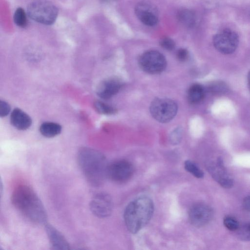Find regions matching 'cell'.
I'll return each instance as SVG.
<instances>
[{
  "label": "cell",
  "instance_id": "obj_1",
  "mask_svg": "<svg viewBox=\"0 0 250 250\" xmlns=\"http://www.w3.org/2000/svg\"><path fill=\"white\" fill-rule=\"evenodd\" d=\"M11 202L30 221L38 224L47 223V215L44 207L31 187L23 184L16 187L11 195Z\"/></svg>",
  "mask_w": 250,
  "mask_h": 250
},
{
  "label": "cell",
  "instance_id": "obj_2",
  "mask_svg": "<svg viewBox=\"0 0 250 250\" xmlns=\"http://www.w3.org/2000/svg\"><path fill=\"white\" fill-rule=\"evenodd\" d=\"M77 160L83 175L91 185L99 186L107 177L109 164L105 156L99 151L82 147L78 151Z\"/></svg>",
  "mask_w": 250,
  "mask_h": 250
},
{
  "label": "cell",
  "instance_id": "obj_3",
  "mask_svg": "<svg viewBox=\"0 0 250 250\" xmlns=\"http://www.w3.org/2000/svg\"><path fill=\"white\" fill-rule=\"evenodd\" d=\"M154 212V204L146 196L139 197L126 206L124 214L126 227L132 233H136L150 220Z\"/></svg>",
  "mask_w": 250,
  "mask_h": 250
},
{
  "label": "cell",
  "instance_id": "obj_4",
  "mask_svg": "<svg viewBox=\"0 0 250 250\" xmlns=\"http://www.w3.org/2000/svg\"><path fill=\"white\" fill-rule=\"evenodd\" d=\"M27 12L33 21L45 25L53 24L58 17L57 7L51 2L45 0H36L30 2Z\"/></svg>",
  "mask_w": 250,
  "mask_h": 250
},
{
  "label": "cell",
  "instance_id": "obj_5",
  "mask_svg": "<svg viewBox=\"0 0 250 250\" xmlns=\"http://www.w3.org/2000/svg\"><path fill=\"white\" fill-rule=\"evenodd\" d=\"M177 105L172 100L167 98L154 99L150 105L152 116L160 123H167L172 120L177 112Z\"/></svg>",
  "mask_w": 250,
  "mask_h": 250
},
{
  "label": "cell",
  "instance_id": "obj_6",
  "mask_svg": "<svg viewBox=\"0 0 250 250\" xmlns=\"http://www.w3.org/2000/svg\"><path fill=\"white\" fill-rule=\"evenodd\" d=\"M138 62L144 71L152 74L163 72L167 66L165 57L160 52L155 50L147 51L142 54Z\"/></svg>",
  "mask_w": 250,
  "mask_h": 250
},
{
  "label": "cell",
  "instance_id": "obj_7",
  "mask_svg": "<svg viewBox=\"0 0 250 250\" xmlns=\"http://www.w3.org/2000/svg\"><path fill=\"white\" fill-rule=\"evenodd\" d=\"M239 42L238 35L229 29H225L215 34L213 43L216 49L223 54H230L236 49Z\"/></svg>",
  "mask_w": 250,
  "mask_h": 250
},
{
  "label": "cell",
  "instance_id": "obj_8",
  "mask_svg": "<svg viewBox=\"0 0 250 250\" xmlns=\"http://www.w3.org/2000/svg\"><path fill=\"white\" fill-rule=\"evenodd\" d=\"M134 171V167L130 162L124 160H118L108 165L107 177L114 182L123 183L129 180Z\"/></svg>",
  "mask_w": 250,
  "mask_h": 250
},
{
  "label": "cell",
  "instance_id": "obj_9",
  "mask_svg": "<svg viewBox=\"0 0 250 250\" xmlns=\"http://www.w3.org/2000/svg\"><path fill=\"white\" fill-rule=\"evenodd\" d=\"M92 213L99 218H105L110 216L113 208L111 197L106 193L100 192L96 194L89 204Z\"/></svg>",
  "mask_w": 250,
  "mask_h": 250
},
{
  "label": "cell",
  "instance_id": "obj_10",
  "mask_svg": "<svg viewBox=\"0 0 250 250\" xmlns=\"http://www.w3.org/2000/svg\"><path fill=\"white\" fill-rule=\"evenodd\" d=\"M213 210L207 205L196 204L193 205L188 212L190 223L195 227H202L208 224L212 218Z\"/></svg>",
  "mask_w": 250,
  "mask_h": 250
},
{
  "label": "cell",
  "instance_id": "obj_11",
  "mask_svg": "<svg viewBox=\"0 0 250 250\" xmlns=\"http://www.w3.org/2000/svg\"><path fill=\"white\" fill-rule=\"evenodd\" d=\"M156 7L150 1L142 0L135 8L138 19L146 25L153 26L158 21V12Z\"/></svg>",
  "mask_w": 250,
  "mask_h": 250
},
{
  "label": "cell",
  "instance_id": "obj_12",
  "mask_svg": "<svg viewBox=\"0 0 250 250\" xmlns=\"http://www.w3.org/2000/svg\"><path fill=\"white\" fill-rule=\"evenodd\" d=\"M207 168L213 178L222 187L229 188L233 186V179L225 169L221 158H218L215 163H208Z\"/></svg>",
  "mask_w": 250,
  "mask_h": 250
},
{
  "label": "cell",
  "instance_id": "obj_13",
  "mask_svg": "<svg viewBox=\"0 0 250 250\" xmlns=\"http://www.w3.org/2000/svg\"><path fill=\"white\" fill-rule=\"evenodd\" d=\"M122 86V83L118 79L110 78L104 80L99 84L96 92L100 98L108 99L116 95Z\"/></svg>",
  "mask_w": 250,
  "mask_h": 250
},
{
  "label": "cell",
  "instance_id": "obj_14",
  "mask_svg": "<svg viewBox=\"0 0 250 250\" xmlns=\"http://www.w3.org/2000/svg\"><path fill=\"white\" fill-rule=\"evenodd\" d=\"M45 230L52 249L61 250L70 249V245L65 238L54 226L46 223Z\"/></svg>",
  "mask_w": 250,
  "mask_h": 250
},
{
  "label": "cell",
  "instance_id": "obj_15",
  "mask_svg": "<svg viewBox=\"0 0 250 250\" xmlns=\"http://www.w3.org/2000/svg\"><path fill=\"white\" fill-rule=\"evenodd\" d=\"M11 124L19 130L28 129L32 124V119L25 112L18 108H15L10 116Z\"/></svg>",
  "mask_w": 250,
  "mask_h": 250
},
{
  "label": "cell",
  "instance_id": "obj_16",
  "mask_svg": "<svg viewBox=\"0 0 250 250\" xmlns=\"http://www.w3.org/2000/svg\"><path fill=\"white\" fill-rule=\"evenodd\" d=\"M39 130L43 136L47 138H52L61 133L62 126L56 123L46 122L41 124Z\"/></svg>",
  "mask_w": 250,
  "mask_h": 250
},
{
  "label": "cell",
  "instance_id": "obj_17",
  "mask_svg": "<svg viewBox=\"0 0 250 250\" xmlns=\"http://www.w3.org/2000/svg\"><path fill=\"white\" fill-rule=\"evenodd\" d=\"M205 94V90L202 85L199 84H194L188 90V101L191 104L199 103L204 99Z\"/></svg>",
  "mask_w": 250,
  "mask_h": 250
},
{
  "label": "cell",
  "instance_id": "obj_18",
  "mask_svg": "<svg viewBox=\"0 0 250 250\" xmlns=\"http://www.w3.org/2000/svg\"><path fill=\"white\" fill-rule=\"evenodd\" d=\"M178 21L185 26L192 27L196 22V16L194 13L188 9H181L177 13Z\"/></svg>",
  "mask_w": 250,
  "mask_h": 250
},
{
  "label": "cell",
  "instance_id": "obj_19",
  "mask_svg": "<svg viewBox=\"0 0 250 250\" xmlns=\"http://www.w3.org/2000/svg\"><path fill=\"white\" fill-rule=\"evenodd\" d=\"M14 23L19 27H25L27 24L26 14L21 7L18 8L14 14Z\"/></svg>",
  "mask_w": 250,
  "mask_h": 250
},
{
  "label": "cell",
  "instance_id": "obj_20",
  "mask_svg": "<svg viewBox=\"0 0 250 250\" xmlns=\"http://www.w3.org/2000/svg\"><path fill=\"white\" fill-rule=\"evenodd\" d=\"M184 167L185 169L197 178H202L204 177L203 171L194 162L190 160L185 162Z\"/></svg>",
  "mask_w": 250,
  "mask_h": 250
},
{
  "label": "cell",
  "instance_id": "obj_21",
  "mask_svg": "<svg viewBox=\"0 0 250 250\" xmlns=\"http://www.w3.org/2000/svg\"><path fill=\"white\" fill-rule=\"evenodd\" d=\"M94 106L96 110L102 114L111 115L116 111L113 107L101 101H96L94 103Z\"/></svg>",
  "mask_w": 250,
  "mask_h": 250
},
{
  "label": "cell",
  "instance_id": "obj_22",
  "mask_svg": "<svg viewBox=\"0 0 250 250\" xmlns=\"http://www.w3.org/2000/svg\"><path fill=\"white\" fill-rule=\"evenodd\" d=\"M223 224L224 226L229 230L234 231L239 228V224L237 220L231 216H226L224 218Z\"/></svg>",
  "mask_w": 250,
  "mask_h": 250
},
{
  "label": "cell",
  "instance_id": "obj_23",
  "mask_svg": "<svg viewBox=\"0 0 250 250\" xmlns=\"http://www.w3.org/2000/svg\"><path fill=\"white\" fill-rule=\"evenodd\" d=\"M210 91L214 93H223L227 91V85L222 82H216L212 83L209 87Z\"/></svg>",
  "mask_w": 250,
  "mask_h": 250
},
{
  "label": "cell",
  "instance_id": "obj_24",
  "mask_svg": "<svg viewBox=\"0 0 250 250\" xmlns=\"http://www.w3.org/2000/svg\"><path fill=\"white\" fill-rule=\"evenodd\" d=\"M160 44L164 49L168 51L172 50L175 47L174 42L167 37L162 39L160 42Z\"/></svg>",
  "mask_w": 250,
  "mask_h": 250
},
{
  "label": "cell",
  "instance_id": "obj_25",
  "mask_svg": "<svg viewBox=\"0 0 250 250\" xmlns=\"http://www.w3.org/2000/svg\"><path fill=\"white\" fill-rule=\"evenodd\" d=\"M10 106L6 102L0 100V116L3 117L6 116L10 111Z\"/></svg>",
  "mask_w": 250,
  "mask_h": 250
},
{
  "label": "cell",
  "instance_id": "obj_26",
  "mask_svg": "<svg viewBox=\"0 0 250 250\" xmlns=\"http://www.w3.org/2000/svg\"><path fill=\"white\" fill-rule=\"evenodd\" d=\"M240 230V235L242 239L250 240V224L244 225Z\"/></svg>",
  "mask_w": 250,
  "mask_h": 250
},
{
  "label": "cell",
  "instance_id": "obj_27",
  "mask_svg": "<svg viewBox=\"0 0 250 250\" xmlns=\"http://www.w3.org/2000/svg\"><path fill=\"white\" fill-rule=\"evenodd\" d=\"M170 139L171 143L174 145L178 144L181 139V131L179 129H177L171 133Z\"/></svg>",
  "mask_w": 250,
  "mask_h": 250
},
{
  "label": "cell",
  "instance_id": "obj_28",
  "mask_svg": "<svg viewBox=\"0 0 250 250\" xmlns=\"http://www.w3.org/2000/svg\"><path fill=\"white\" fill-rule=\"evenodd\" d=\"M176 57L179 61L185 62L188 57V52L186 49L180 48L176 52Z\"/></svg>",
  "mask_w": 250,
  "mask_h": 250
},
{
  "label": "cell",
  "instance_id": "obj_29",
  "mask_svg": "<svg viewBox=\"0 0 250 250\" xmlns=\"http://www.w3.org/2000/svg\"><path fill=\"white\" fill-rule=\"evenodd\" d=\"M242 206L245 209L250 211V196H247L244 199Z\"/></svg>",
  "mask_w": 250,
  "mask_h": 250
},
{
  "label": "cell",
  "instance_id": "obj_30",
  "mask_svg": "<svg viewBox=\"0 0 250 250\" xmlns=\"http://www.w3.org/2000/svg\"><path fill=\"white\" fill-rule=\"evenodd\" d=\"M247 79H248V86H249V89L250 91V71L248 74Z\"/></svg>",
  "mask_w": 250,
  "mask_h": 250
}]
</instances>
